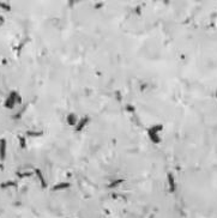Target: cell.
Masks as SVG:
<instances>
[{
  "instance_id": "6da1fadb",
  "label": "cell",
  "mask_w": 217,
  "mask_h": 218,
  "mask_svg": "<svg viewBox=\"0 0 217 218\" xmlns=\"http://www.w3.org/2000/svg\"><path fill=\"white\" fill-rule=\"evenodd\" d=\"M22 103V96L17 92V91H11L9 95H7V97H6V100H5V102H4V107L6 108V109H12V108H15L17 104H21Z\"/></svg>"
},
{
  "instance_id": "7a4b0ae2",
  "label": "cell",
  "mask_w": 217,
  "mask_h": 218,
  "mask_svg": "<svg viewBox=\"0 0 217 218\" xmlns=\"http://www.w3.org/2000/svg\"><path fill=\"white\" fill-rule=\"evenodd\" d=\"M163 129V126L162 125H153L151 127H149L147 129V134H148V138L150 139V141L153 144H158L161 141V138H160V132Z\"/></svg>"
},
{
  "instance_id": "3957f363",
  "label": "cell",
  "mask_w": 217,
  "mask_h": 218,
  "mask_svg": "<svg viewBox=\"0 0 217 218\" xmlns=\"http://www.w3.org/2000/svg\"><path fill=\"white\" fill-rule=\"evenodd\" d=\"M6 150H7V141L5 138H1V140H0V161H5Z\"/></svg>"
},
{
  "instance_id": "277c9868",
  "label": "cell",
  "mask_w": 217,
  "mask_h": 218,
  "mask_svg": "<svg viewBox=\"0 0 217 218\" xmlns=\"http://www.w3.org/2000/svg\"><path fill=\"white\" fill-rule=\"evenodd\" d=\"M89 121H90V117L89 116H84V117H81L79 120H78V123L76 125V132H81V131H83L85 127H87V125L89 123Z\"/></svg>"
},
{
  "instance_id": "5b68a950",
  "label": "cell",
  "mask_w": 217,
  "mask_h": 218,
  "mask_svg": "<svg viewBox=\"0 0 217 218\" xmlns=\"http://www.w3.org/2000/svg\"><path fill=\"white\" fill-rule=\"evenodd\" d=\"M78 117H77V115L75 114V113H70V114H67V116H66V123L68 125V126H73V127H76V125L78 123Z\"/></svg>"
},
{
  "instance_id": "8992f818",
  "label": "cell",
  "mask_w": 217,
  "mask_h": 218,
  "mask_svg": "<svg viewBox=\"0 0 217 218\" xmlns=\"http://www.w3.org/2000/svg\"><path fill=\"white\" fill-rule=\"evenodd\" d=\"M167 182H168L169 191H170V192H174L175 188H176V183H175L176 181H175V179H174L173 173H168V175H167Z\"/></svg>"
},
{
  "instance_id": "52a82bcc",
  "label": "cell",
  "mask_w": 217,
  "mask_h": 218,
  "mask_svg": "<svg viewBox=\"0 0 217 218\" xmlns=\"http://www.w3.org/2000/svg\"><path fill=\"white\" fill-rule=\"evenodd\" d=\"M35 173H36V176L39 177V180H40V182H41V185L44 187L46 186V180H44V177H43V175H42V173H41V170H39V169H36L35 170Z\"/></svg>"
},
{
  "instance_id": "ba28073f",
  "label": "cell",
  "mask_w": 217,
  "mask_h": 218,
  "mask_svg": "<svg viewBox=\"0 0 217 218\" xmlns=\"http://www.w3.org/2000/svg\"><path fill=\"white\" fill-rule=\"evenodd\" d=\"M68 187H70V185H68L67 182H62V183L60 182L59 185L54 186V188H53V189H54V191H58V189H64V188H68Z\"/></svg>"
},
{
  "instance_id": "9c48e42d",
  "label": "cell",
  "mask_w": 217,
  "mask_h": 218,
  "mask_svg": "<svg viewBox=\"0 0 217 218\" xmlns=\"http://www.w3.org/2000/svg\"><path fill=\"white\" fill-rule=\"evenodd\" d=\"M0 7L6 10V11H10L11 10V5L10 4H6V3H0Z\"/></svg>"
},
{
  "instance_id": "30bf717a",
  "label": "cell",
  "mask_w": 217,
  "mask_h": 218,
  "mask_svg": "<svg viewBox=\"0 0 217 218\" xmlns=\"http://www.w3.org/2000/svg\"><path fill=\"white\" fill-rule=\"evenodd\" d=\"M19 143H21V146L22 148H25V140L23 137H19Z\"/></svg>"
},
{
  "instance_id": "8fae6325",
  "label": "cell",
  "mask_w": 217,
  "mask_h": 218,
  "mask_svg": "<svg viewBox=\"0 0 217 218\" xmlns=\"http://www.w3.org/2000/svg\"><path fill=\"white\" fill-rule=\"evenodd\" d=\"M215 97H216V101H217V91H216V94H215Z\"/></svg>"
},
{
  "instance_id": "7c38bea8",
  "label": "cell",
  "mask_w": 217,
  "mask_h": 218,
  "mask_svg": "<svg viewBox=\"0 0 217 218\" xmlns=\"http://www.w3.org/2000/svg\"><path fill=\"white\" fill-rule=\"evenodd\" d=\"M0 140H1V138H0Z\"/></svg>"
}]
</instances>
